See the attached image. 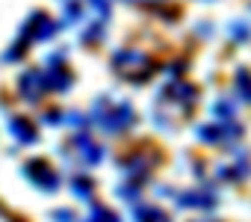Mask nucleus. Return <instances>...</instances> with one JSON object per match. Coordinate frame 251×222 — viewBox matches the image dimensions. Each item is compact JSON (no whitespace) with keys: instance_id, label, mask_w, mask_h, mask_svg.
I'll list each match as a JSON object with an SVG mask.
<instances>
[{"instance_id":"obj_8","label":"nucleus","mask_w":251,"mask_h":222,"mask_svg":"<svg viewBox=\"0 0 251 222\" xmlns=\"http://www.w3.org/2000/svg\"><path fill=\"white\" fill-rule=\"evenodd\" d=\"M163 101H175V104H180V107H189V104L195 101V89H192L189 83H183V80L169 83V86L163 89Z\"/></svg>"},{"instance_id":"obj_12","label":"nucleus","mask_w":251,"mask_h":222,"mask_svg":"<svg viewBox=\"0 0 251 222\" xmlns=\"http://www.w3.org/2000/svg\"><path fill=\"white\" fill-rule=\"evenodd\" d=\"M233 86H236V92L242 95V101H251V74H248L245 68H239V71H236Z\"/></svg>"},{"instance_id":"obj_7","label":"nucleus","mask_w":251,"mask_h":222,"mask_svg":"<svg viewBox=\"0 0 251 222\" xmlns=\"http://www.w3.org/2000/svg\"><path fill=\"white\" fill-rule=\"evenodd\" d=\"M18 89H21V95L27 98V101H39L50 86H48V77H45V71H39V68H33V71H27L21 80H18Z\"/></svg>"},{"instance_id":"obj_10","label":"nucleus","mask_w":251,"mask_h":222,"mask_svg":"<svg viewBox=\"0 0 251 222\" xmlns=\"http://www.w3.org/2000/svg\"><path fill=\"white\" fill-rule=\"evenodd\" d=\"M216 198L210 193H183L177 195V204H189V207H210Z\"/></svg>"},{"instance_id":"obj_4","label":"nucleus","mask_w":251,"mask_h":222,"mask_svg":"<svg viewBox=\"0 0 251 222\" xmlns=\"http://www.w3.org/2000/svg\"><path fill=\"white\" fill-rule=\"evenodd\" d=\"M24 175H27L36 187H42V190H48V193H53V190L59 187V175H56L53 166L45 163V160H30V163L24 166Z\"/></svg>"},{"instance_id":"obj_1","label":"nucleus","mask_w":251,"mask_h":222,"mask_svg":"<svg viewBox=\"0 0 251 222\" xmlns=\"http://www.w3.org/2000/svg\"><path fill=\"white\" fill-rule=\"evenodd\" d=\"M92 122L100 125L109 134H121L136 122V113H133L130 104H121V101H112V98H98L95 107H92Z\"/></svg>"},{"instance_id":"obj_15","label":"nucleus","mask_w":251,"mask_h":222,"mask_svg":"<svg viewBox=\"0 0 251 222\" xmlns=\"http://www.w3.org/2000/svg\"><path fill=\"white\" fill-rule=\"evenodd\" d=\"M201 222H210V219H201Z\"/></svg>"},{"instance_id":"obj_6","label":"nucleus","mask_w":251,"mask_h":222,"mask_svg":"<svg viewBox=\"0 0 251 222\" xmlns=\"http://www.w3.org/2000/svg\"><path fill=\"white\" fill-rule=\"evenodd\" d=\"M65 154H71L77 163H83V166H95L100 157H103V151H100V145L98 142H92L89 137H74L71 139V145L65 148Z\"/></svg>"},{"instance_id":"obj_9","label":"nucleus","mask_w":251,"mask_h":222,"mask_svg":"<svg viewBox=\"0 0 251 222\" xmlns=\"http://www.w3.org/2000/svg\"><path fill=\"white\" fill-rule=\"evenodd\" d=\"M12 134L24 142V145H30V142H36V128L27 122V119H12Z\"/></svg>"},{"instance_id":"obj_13","label":"nucleus","mask_w":251,"mask_h":222,"mask_svg":"<svg viewBox=\"0 0 251 222\" xmlns=\"http://www.w3.org/2000/svg\"><path fill=\"white\" fill-rule=\"evenodd\" d=\"M86 222H118V216L106 207H92V213L86 216Z\"/></svg>"},{"instance_id":"obj_3","label":"nucleus","mask_w":251,"mask_h":222,"mask_svg":"<svg viewBox=\"0 0 251 222\" xmlns=\"http://www.w3.org/2000/svg\"><path fill=\"white\" fill-rule=\"evenodd\" d=\"M53 33H56V27H53L45 15H33L30 24L24 27V39H18V45H15V51L9 54V59H15L18 54H24V51H27V42H33V39H50Z\"/></svg>"},{"instance_id":"obj_11","label":"nucleus","mask_w":251,"mask_h":222,"mask_svg":"<svg viewBox=\"0 0 251 222\" xmlns=\"http://www.w3.org/2000/svg\"><path fill=\"white\" fill-rule=\"evenodd\" d=\"M133 219H136V222H172V219H169L163 210H157V207H136Z\"/></svg>"},{"instance_id":"obj_14","label":"nucleus","mask_w":251,"mask_h":222,"mask_svg":"<svg viewBox=\"0 0 251 222\" xmlns=\"http://www.w3.org/2000/svg\"><path fill=\"white\" fill-rule=\"evenodd\" d=\"M74 193H77L80 198H89V195H92V184H89L86 178H77V181H74Z\"/></svg>"},{"instance_id":"obj_2","label":"nucleus","mask_w":251,"mask_h":222,"mask_svg":"<svg viewBox=\"0 0 251 222\" xmlns=\"http://www.w3.org/2000/svg\"><path fill=\"white\" fill-rule=\"evenodd\" d=\"M112 68H115L124 80L142 83V80H148V77L154 74V59H151L148 54H142V51L127 48V51H118V54L112 56Z\"/></svg>"},{"instance_id":"obj_5","label":"nucleus","mask_w":251,"mask_h":222,"mask_svg":"<svg viewBox=\"0 0 251 222\" xmlns=\"http://www.w3.org/2000/svg\"><path fill=\"white\" fill-rule=\"evenodd\" d=\"M239 134H242V128L233 125V119H219V125H210V128H201V131H198V137H201L204 142H213V145L233 142Z\"/></svg>"}]
</instances>
